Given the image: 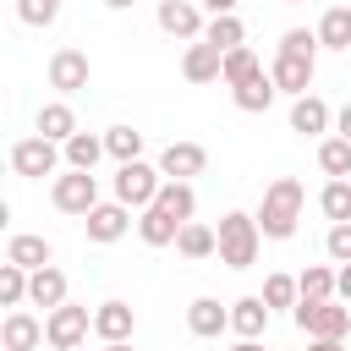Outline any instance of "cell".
Listing matches in <instances>:
<instances>
[{"instance_id": "cell-6", "label": "cell", "mask_w": 351, "mask_h": 351, "mask_svg": "<svg viewBox=\"0 0 351 351\" xmlns=\"http://www.w3.org/2000/svg\"><path fill=\"white\" fill-rule=\"evenodd\" d=\"M60 159H66V154H60V143H49V137H38V132H33V137H22V143H11V170H16V176H27V181H33V176H55V170H60Z\"/></svg>"}, {"instance_id": "cell-37", "label": "cell", "mask_w": 351, "mask_h": 351, "mask_svg": "<svg viewBox=\"0 0 351 351\" xmlns=\"http://www.w3.org/2000/svg\"><path fill=\"white\" fill-rule=\"evenodd\" d=\"M16 16H22L27 27H49V22L60 16V0H16Z\"/></svg>"}, {"instance_id": "cell-46", "label": "cell", "mask_w": 351, "mask_h": 351, "mask_svg": "<svg viewBox=\"0 0 351 351\" xmlns=\"http://www.w3.org/2000/svg\"><path fill=\"white\" fill-rule=\"evenodd\" d=\"M285 5H307V0H285Z\"/></svg>"}, {"instance_id": "cell-9", "label": "cell", "mask_w": 351, "mask_h": 351, "mask_svg": "<svg viewBox=\"0 0 351 351\" xmlns=\"http://www.w3.org/2000/svg\"><path fill=\"white\" fill-rule=\"evenodd\" d=\"M82 225H88V241L110 247V241H121V236L132 230V208H126V203H99V208H93Z\"/></svg>"}, {"instance_id": "cell-30", "label": "cell", "mask_w": 351, "mask_h": 351, "mask_svg": "<svg viewBox=\"0 0 351 351\" xmlns=\"http://www.w3.org/2000/svg\"><path fill=\"white\" fill-rule=\"evenodd\" d=\"M318 208H324L329 225H351V181H329L318 192Z\"/></svg>"}, {"instance_id": "cell-16", "label": "cell", "mask_w": 351, "mask_h": 351, "mask_svg": "<svg viewBox=\"0 0 351 351\" xmlns=\"http://www.w3.org/2000/svg\"><path fill=\"white\" fill-rule=\"evenodd\" d=\"M269 77H274V88H280V93H291V99H302V93L313 88V60H296V55H274V66H269Z\"/></svg>"}, {"instance_id": "cell-7", "label": "cell", "mask_w": 351, "mask_h": 351, "mask_svg": "<svg viewBox=\"0 0 351 351\" xmlns=\"http://www.w3.org/2000/svg\"><path fill=\"white\" fill-rule=\"evenodd\" d=\"M88 329H93V313L88 307H49V318H44V340L55 346V351H77L82 340H88Z\"/></svg>"}, {"instance_id": "cell-31", "label": "cell", "mask_w": 351, "mask_h": 351, "mask_svg": "<svg viewBox=\"0 0 351 351\" xmlns=\"http://www.w3.org/2000/svg\"><path fill=\"white\" fill-rule=\"evenodd\" d=\"M203 38H208L214 49H225V55H230V49H241V44H247V27H241V16H214V22L203 27Z\"/></svg>"}, {"instance_id": "cell-2", "label": "cell", "mask_w": 351, "mask_h": 351, "mask_svg": "<svg viewBox=\"0 0 351 351\" xmlns=\"http://www.w3.org/2000/svg\"><path fill=\"white\" fill-rule=\"evenodd\" d=\"M258 241H263L258 214L230 208V214L219 219V263H225V269H252V263H258Z\"/></svg>"}, {"instance_id": "cell-29", "label": "cell", "mask_w": 351, "mask_h": 351, "mask_svg": "<svg viewBox=\"0 0 351 351\" xmlns=\"http://www.w3.org/2000/svg\"><path fill=\"white\" fill-rule=\"evenodd\" d=\"M154 203H159V208H165V214H176V219H181V225H186V219H192V214H197V192H192V186H186V181H165V186H159V197H154Z\"/></svg>"}, {"instance_id": "cell-22", "label": "cell", "mask_w": 351, "mask_h": 351, "mask_svg": "<svg viewBox=\"0 0 351 351\" xmlns=\"http://www.w3.org/2000/svg\"><path fill=\"white\" fill-rule=\"evenodd\" d=\"M27 302L33 307H66V274L49 263V269H38L33 280H27Z\"/></svg>"}, {"instance_id": "cell-39", "label": "cell", "mask_w": 351, "mask_h": 351, "mask_svg": "<svg viewBox=\"0 0 351 351\" xmlns=\"http://www.w3.org/2000/svg\"><path fill=\"white\" fill-rule=\"evenodd\" d=\"M203 5H208L214 16H236V0H203Z\"/></svg>"}, {"instance_id": "cell-1", "label": "cell", "mask_w": 351, "mask_h": 351, "mask_svg": "<svg viewBox=\"0 0 351 351\" xmlns=\"http://www.w3.org/2000/svg\"><path fill=\"white\" fill-rule=\"evenodd\" d=\"M302 203H307V192H302V181H296V176H274V181L263 186V208H258V230H263L269 241H285V236H296V219H302Z\"/></svg>"}, {"instance_id": "cell-43", "label": "cell", "mask_w": 351, "mask_h": 351, "mask_svg": "<svg viewBox=\"0 0 351 351\" xmlns=\"http://www.w3.org/2000/svg\"><path fill=\"white\" fill-rule=\"evenodd\" d=\"M230 351H263V340H236Z\"/></svg>"}, {"instance_id": "cell-23", "label": "cell", "mask_w": 351, "mask_h": 351, "mask_svg": "<svg viewBox=\"0 0 351 351\" xmlns=\"http://www.w3.org/2000/svg\"><path fill=\"white\" fill-rule=\"evenodd\" d=\"M313 33H318L324 49H351V5H329Z\"/></svg>"}, {"instance_id": "cell-44", "label": "cell", "mask_w": 351, "mask_h": 351, "mask_svg": "<svg viewBox=\"0 0 351 351\" xmlns=\"http://www.w3.org/2000/svg\"><path fill=\"white\" fill-rule=\"evenodd\" d=\"M104 5H110V11H126V5H132V0H104Z\"/></svg>"}, {"instance_id": "cell-19", "label": "cell", "mask_w": 351, "mask_h": 351, "mask_svg": "<svg viewBox=\"0 0 351 351\" xmlns=\"http://www.w3.org/2000/svg\"><path fill=\"white\" fill-rule=\"evenodd\" d=\"M230 329H236L241 340H258V335L269 329V302H263V296H241V302H230Z\"/></svg>"}, {"instance_id": "cell-12", "label": "cell", "mask_w": 351, "mask_h": 351, "mask_svg": "<svg viewBox=\"0 0 351 351\" xmlns=\"http://www.w3.org/2000/svg\"><path fill=\"white\" fill-rule=\"evenodd\" d=\"M132 329H137V313H132L126 302H99V307H93V335H99L104 346L132 340Z\"/></svg>"}, {"instance_id": "cell-11", "label": "cell", "mask_w": 351, "mask_h": 351, "mask_svg": "<svg viewBox=\"0 0 351 351\" xmlns=\"http://www.w3.org/2000/svg\"><path fill=\"white\" fill-rule=\"evenodd\" d=\"M203 165H208V148H203V143H170V148L159 154V170H165V181L203 176Z\"/></svg>"}, {"instance_id": "cell-10", "label": "cell", "mask_w": 351, "mask_h": 351, "mask_svg": "<svg viewBox=\"0 0 351 351\" xmlns=\"http://www.w3.org/2000/svg\"><path fill=\"white\" fill-rule=\"evenodd\" d=\"M159 27L170 38H203V16H197V0H159Z\"/></svg>"}, {"instance_id": "cell-3", "label": "cell", "mask_w": 351, "mask_h": 351, "mask_svg": "<svg viewBox=\"0 0 351 351\" xmlns=\"http://www.w3.org/2000/svg\"><path fill=\"white\" fill-rule=\"evenodd\" d=\"M159 186H165V170H159V165L132 159V165L115 170V203H126V208H154Z\"/></svg>"}, {"instance_id": "cell-24", "label": "cell", "mask_w": 351, "mask_h": 351, "mask_svg": "<svg viewBox=\"0 0 351 351\" xmlns=\"http://www.w3.org/2000/svg\"><path fill=\"white\" fill-rule=\"evenodd\" d=\"M38 137H49V143H71L77 137V115H71V104H44L38 110Z\"/></svg>"}, {"instance_id": "cell-4", "label": "cell", "mask_w": 351, "mask_h": 351, "mask_svg": "<svg viewBox=\"0 0 351 351\" xmlns=\"http://www.w3.org/2000/svg\"><path fill=\"white\" fill-rule=\"evenodd\" d=\"M296 329L313 335V340H346L351 335V307L340 302H296Z\"/></svg>"}, {"instance_id": "cell-32", "label": "cell", "mask_w": 351, "mask_h": 351, "mask_svg": "<svg viewBox=\"0 0 351 351\" xmlns=\"http://www.w3.org/2000/svg\"><path fill=\"white\" fill-rule=\"evenodd\" d=\"M104 148H110L115 165H132V159H143V132H132V126H110V132H104Z\"/></svg>"}, {"instance_id": "cell-21", "label": "cell", "mask_w": 351, "mask_h": 351, "mask_svg": "<svg viewBox=\"0 0 351 351\" xmlns=\"http://www.w3.org/2000/svg\"><path fill=\"white\" fill-rule=\"evenodd\" d=\"M274 93H280V88H274V77H269V71H258V77H252V82H241V88H230L236 110H247V115H263V110L274 104Z\"/></svg>"}, {"instance_id": "cell-33", "label": "cell", "mask_w": 351, "mask_h": 351, "mask_svg": "<svg viewBox=\"0 0 351 351\" xmlns=\"http://www.w3.org/2000/svg\"><path fill=\"white\" fill-rule=\"evenodd\" d=\"M258 71H263V66H258V55L241 44V49H230V55H225V71H219V77H225L230 88H241V82H252Z\"/></svg>"}, {"instance_id": "cell-15", "label": "cell", "mask_w": 351, "mask_h": 351, "mask_svg": "<svg viewBox=\"0 0 351 351\" xmlns=\"http://www.w3.org/2000/svg\"><path fill=\"white\" fill-rule=\"evenodd\" d=\"M0 346H5V351H33V346H44V324L16 307V313H5V324H0Z\"/></svg>"}, {"instance_id": "cell-28", "label": "cell", "mask_w": 351, "mask_h": 351, "mask_svg": "<svg viewBox=\"0 0 351 351\" xmlns=\"http://www.w3.org/2000/svg\"><path fill=\"white\" fill-rule=\"evenodd\" d=\"M60 154H66V165H71V170H93V165H99L110 148H104V137H93V132H77V137H71Z\"/></svg>"}, {"instance_id": "cell-41", "label": "cell", "mask_w": 351, "mask_h": 351, "mask_svg": "<svg viewBox=\"0 0 351 351\" xmlns=\"http://www.w3.org/2000/svg\"><path fill=\"white\" fill-rule=\"evenodd\" d=\"M335 126H340V137L351 143V104H340V115H335Z\"/></svg>"}, {"instance_id": "cell-34", "label": "cell", "mask_w": 351, "mask_h": 351, "mask_svg": "<svg viewBox=\"0 0 351 351\" xmlns=\"http://www.w3.org/2000/svg\"><path fill=\"white\" fill-rule=\"evenodd\" d=\"M318 33H307V27H285L280 33V55H296V60H318Z\"/></svg>"}, {"instance_id": "cell-40", "label": "cell", "mask_w": 351, "mask_h": 351, "mask_svg": "<svg viewBox=\"0 0 351 351\" xmlns=\"http://www.w3.org/2000/svg\"><path fill=\"white\" fill-rule=\"evenodd\" d=\"M335 296H340V302H351V263L340 269V285H335Z\"/></svg>"}, {"instance_id": "cell-18", "label": "cell", "mask_w": 351, "mask_h": 351, "mask_svg": "<svg viewBox=\"0 0 351 351\" xmlns=\"http://www.w3.org/2000/svg\"><path fill=\"white\" fill-rule=\"evenodd\" d=\"M49 241L44 236H11L5 241V263H16V269H27V274H38V269H49Z\"/></svg>"}, {"instance_id": "cell-20", "label": "cell", "mask_w": 351, "mask_h": 351, "mask_svg": "<svg viewBox=\"0 0 351 351\" xmlns=\"http://www.w3.org/2000/svg\"><path fill=\"white\" fill-rule=\"evenodd\" d=\"M137 236H143L148 247H170V241L181 236V219H176V214H165V208L154 203V208H143V214H137Z\"/></svg>"}, {"instance_id": "cell-5", "label": "cell", "mask_w": 351, "mask_h": 351, "mask_svg": "<svg viewBox=\"0 0 351 351\" xmlns=\"http://www.w3.org/2000/svg\"><path fill=\"white\" fill-rule=\"evenodd\" d=\"M49 203H55L60 214H77V219H88V214L99 208V181H93V170H66V176H55V186H49Z\"/></svg>"}, {"instance_id": "cell-35", "label": "cell", "mask_w": 351, "mask_h": 351, "mask_svg": "<svg viewBox=\"0 0 351 351\" xmlns=\"http://www.w3.org/2000/svg\"><path fill=\"white\" fill-rule=\"evenodd\" d=\"M263 302H269V313H274V307H296V302H302V285H296L291 274H269V280H263Z\"/></svg>"}, {"instance_id": "cell-8", "label": "cell", "mask_w": 351, "mask_h": 351, "mask_svg": "<svg viewBox=\"0 0 351 351\" xmlns=\"http://www.w3.org/2000/svg\"><path fill=\"white\" fill-rule=\"evenodd\" d=\"M49 88H60V93H82L88 88V55L77 44H66V49L49 55Z\"/></svg>"}, {"instance_id": "cell-26", "label": "cell", "mask_w": 351, "mask_h": 351, "mask_svg": "<svg viewBox=\"0 0 351 351\" xmlns=\"http://www.w3.org/2000/svg\"><path fill=\"white\" fill-rule=\"evenodd\" d=\"M296 285H302V302H335L340 274H335V269H324V263H307V269L296 274Z\"/></svg>"}, {"instance_id": "cell-36", "label": "cell", "mask_w": 351, "mask_h": 351, "mask_svg": "<svg viewBox=\"0 0 351 351\" xmlns=\"http://www.w3.org/2000/svg\"><path fill=\"white\" fill-rule=\"evenodd\" d=\"M27 269H16V263H0V302L5 307H16V302H27Z\"/></svg>"}, {"instance_id": "cell-13", "label": "cell", "mask_w": 351, "mask_h": 351, "mask_svg": "<svg viewBox=\"0 0 351 351\" xmlns=\"http://www.w3.org/2000/svg\"><path fill=\"white\" fill-rule=\"evenodd\" d=\"M219 71H225V49H214L208 38L186 44V55H181V77L186 82H214Z\"/></svg>"}, {"instance_id": "cell-42", "label": "cell", "mask_w": 351, "mask_h": 351, "mask_svg": "<svg viewBox=\"0 0 351 351\" xmlns=\"http://www.w3.org/2000/svg\"><path fill=\"white\" fill-rule=\"evenodd\" d=\"M307 351H346V340H313Z\"/></svg>"}, {"instance_id": "cell-45", "label": "cell", "mask_w": 351, "mask_h": 351, "mask_svg": "<svg viewBox=\"0 0 351 351\" xmlns=\"http://www.w3.org/2000/svg\"><path fill=\"white\" fill-rule=\"evenodd\" d=\"M104 351H132V340H115V346H104Z\"/></svg>"}, {"instance_id": "cell-38", "label": "cell", "mask_w": 351, "mask_h": 351, "mask_svg": "<svg viewBox=\"0 0 351 351\" xmlns=\"http://www.w3.org/2000/svg\"><path fill=\"white\" fill-rule=\"evenodd\" d=\"M324 252H329L335 263H351V225H329V236H324Z\"/></svg>"}, {"instance_id": "cell-27", "label": "cell", "mask_w": 351, "mask_h": 351, "mask_svg": "<svg viewBox=\"0 0 351 351\" xmlns=\"http://www.w3.org/2000/svg\"><path fill=\"white\" fill-rule=\"evenodd\" d=\"M318 170L329 181H351V143L346 137H324L318 143Z\"/></svg>"}, {"instance_id": "cell-17", "label": "cell", "mask_w": 351, "mask_h": 351, "mask_svg": "<svg viewBox=\"0 0 351 351\" xmlns=\"http://www.w3.org/2000/svg\"><path fill=\"white\" fill-rule=\"evenodd\" d=\"M329 104L318 99V93H302L296 104H291V132H302V137H318V132H329Z\"/></svg>"}, {"instance_id": "cell-25", "label": "cell", "mask_w": 351, "mask_h": 351, "mask_svg": "<svg viewBox=\"0 0 351 351\" xmlns=\"http://www.w3.org/2000/svg\"><path fill=\"white\" fill-rule=\"evenodd\" d=\"M176 252H181V258H214V252H219V230H208V225L186 219V225H181V236H176Z\"/></svg>"}, {"instance_id": "cell-14", "label": "cell", "mask_w": 351, "mask_h": 351, "mask_svg": "<svg viewBox=\"0 0 351 351\" xmlns=\"http://www.w3.org/2000/svg\"><path fill=\"white\" fill-rule=\"evenodd\" d=\"M186 329H192L197 340H214V335L230 329V307H219L214 296H197V302L186 307Z\"/></svg>"}]
</instances>
